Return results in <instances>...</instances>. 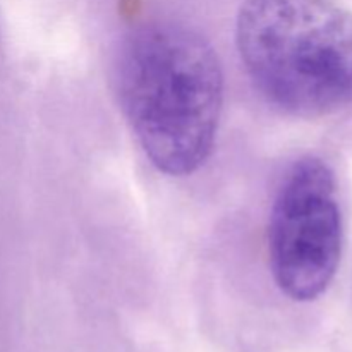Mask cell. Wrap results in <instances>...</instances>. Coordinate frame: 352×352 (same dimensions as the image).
Segmentation results:
<instances>
[{
    "instance_id": "obj_3",
    "label": "cell",
    "mask_w": 352,
    "mask_h": 352,
    "mask_svg": "<svg viewBox=\"0 0 352 352\" xmlns=\"http://www.w3.org/2000/svg\"><path fill=\"white\" fill-rule=\"evenodd\" d=\"M344 219L336 172L305 155L282 175L268 219V256L277 287L309 302L325 294L342 260Z\"/></svg>"
},
{
    "instance_id": "obj_2",
    "label": "cell",
    "mask_w": 352,
    "mask_h": 352,
    "mask_svg": "<svg viewBox=\"0 0 352 352\" xmlns=\"http://www.w3.org/2000/svg\"><path fill=\"white\" fill-rule=\"evenodd\" d=\"M236 45L254 88L302 119L352 107V14L330 0H243Z\"/></svg>"
},
{
    "instance_id": "obj_1",
    "label": "cell",
    "mask_w": 352,
    "mask_h": 352,
    "mask_svg": "<svg viewBox=\"0 0 352 352\" xmlns=\"http://www.w3.org/2000/svg\"><path fill=\"white\" fill-rule=\"evenodd\" d=\"M131 131L157 170L186 177L206 164L223 109L219 55L199 33L153 21L129 31L116 65Z\"/></svg>"
}]
</instances>
